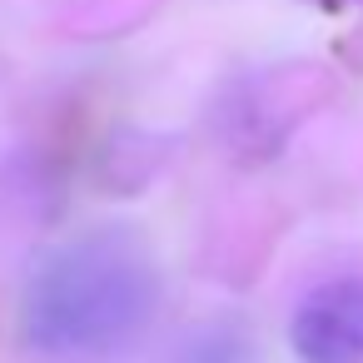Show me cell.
Here are the masks:
<instances>
[{"label":"cell","mask_w":363,"mask_h":363,"mask_svg":"<svg viewBox=\"0 0 363 363\" xmlns=\"http://www.w3.org/2000/svg\"><path fill=\"white\" fill-rule=\"evenodd\" d=\"M160 308V274L140 239L85 234L55 249L26 289V343L50 363H105L125 353Z\"/></svg>","instance_id":"6da1fadb"},{"label":"cell","mask_w":363,"mask_h":363,"mask_svg":"<svg viewBox=\"0 0 363 363\" xmlns=\"http://www.w3.org/2000/svg\"><path fill=\"white\" fill-rule=\"evenodd\" d=\"M184 363H249V353L234 333H199V338H189Z\"/></svg>","instance_id":"3957f363"},{"label":"cell","mask_w":363,"mask_h":363,"mask_svg":"<svg viewBox=\"0 0 363 363\" xmlns=\"http://www.w3.org/2000/svg\"><path fill=\"white\" fill-rule=\"evenodd\" d=\"M289 343L303 363H363V279L318 284L294 308Z\"/></svg>","instance_id":"7a4b0ae2"}]
</instances>
